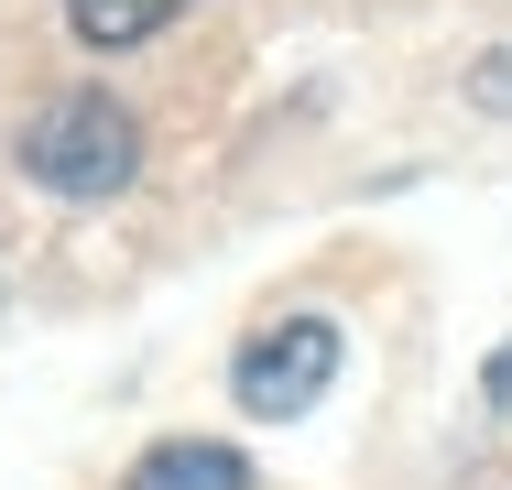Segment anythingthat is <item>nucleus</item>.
<instances>
[{
    "label": "nucleus",
    "instance_id": "nucleus-1",
    "mask_svg": "<svg viewBox=\"0 0 512 490\" xmlns=\"http://www.w3.org/2000/svg\"><path fill=\"white\" fill-rule=\"evenodd\" d=\"M131 164H142V131L120 98H44L22 120V175L55 196H120Z\"/></svg>",
    "mask_w": 512,
    "mask_h": 490
},
{
    "label": "nucleus",
    "instance_id": "nucleus-3",
    "mask_svg": "<svg viewBox=\"0 0 512 490\" xmlns=\"http://www.w3.org/2000/svg\"><path fill=\"white\" fill-rule=\"evenodd\" d=\"M131 490H251V458H240V447L186 436V447H153V458L131 469Z\"/></svg>",
    "mask_w": 512,
    "mask_h": 490
},
{
    "label": "nucleus",
    "instance_id": "nucleus-4",
    "mask_svg": "<svg viewBox=\"0 0 512 490\" xmlns=\"http://www.w3.org/2000/svg\"><path fill=\"white\" fill-rule=\"evenodd\" d=\"M175 11H186V0H66L77 44H99V55H131V44H153Z\"/></svg>",
    "mask_w": 512,
    "mask_h": 490
},
{
    "label": "nucleus",
    "instance_id": "nucleus-2",
    "mask_svg": "<svg viewBox=\"0 0 512 490\" xmlns=\"http://www.w3.org/2000/svg\"><path fill=\"white\" fill-rule=\"evenodd\" d=\"M327 382H338V327H327V316H284L273 338H251V349H240V403H251V414H273V425H284V414H306Z\"/></svg>",
    "mask_w": 512,
    "mask_h": 490
}]
</instances>
